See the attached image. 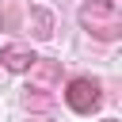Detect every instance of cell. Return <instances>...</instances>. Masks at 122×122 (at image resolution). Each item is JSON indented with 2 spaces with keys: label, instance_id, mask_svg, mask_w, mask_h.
<instances>
[{
  "label": "cell",
  "instance_id": "6da1fadb",
  "mask_svg": "<svg viewBox=\"0 0 122 122\" xmlns=\"http://www.w3.org/2000/svg\"><path fill=\"white\" fill-rule=\"evenodd\" d=\"M80 23H84V30L95 34L99 42H114V38L122 34V19H118L114 0H84Z\"/></svg>",
  "mask_w": 122,
  "mask_h": 122
},
{
  "label": "cell",
  "instance_id": "7a4b0ae2",
  "mask_svg": "<svg viewBox=\"0 0 122 122\" xmlns=\"http://www.w3.org/2000/svg\"><path fill=\"white\" fill-rule=\"evenodd\" d=\"M65 99H69V107L76 111V114H92L95 107H99V80H92V76H76V80H69V92H65Z\"/></svg>",
  "mask_w": 122,
  "mask_h": 122
},
{
  "label": "cell",
  "instance_id": "3957f363",
  "mask_svg": "<svg viewBox=\"0 0 122 122\" xmlns=\"http://www.w3.org/2000/svg\"><path fill=\"white\" fill-rule=\"evenodd\" d=\"M30 72V88H53L57 84V76H61V61H53V57H34V65L27 69Z\"/></svg>",
  "mask_w": 122,
  "mask_h": 122
},
{
  "label": "cell",
  "instance_id": "277c9868",
  "mask_svg": "<svg viewBox=\"0 0 122 122\" xmlns=\"http://www.w3.org/2000/svg\"><path fill=\"white\" fill-rule=\"evenodd\" d=\"M27 27H30V34L38 42H50L53 38V15L46 8H27Z\"/></svg>",
  "mask_w": 122,
  "mask_h": 122
},
{
  "label": "cell",
  "instance_id": "5b68a950",
  "mask_svg": "<svg viewBox=\"0 0 122 122\" xmlns=\"http://www.w3.org/2000/svg\"><path fill=\"white\" fill-rule=\"evenodd\" d=\"M23 19H27L23 0H0V30H19Z\"/></svg>",
  "mask_w": 122,
  "mask_h": 122
},
{
  "label": "cell",
  "instance_id": "8992f818",
  "mask_svg": "<svg viewBox=\"0 0 122 122\" xmlns=\"http://www.w3.org/2000/svg\"><path fill=\"white\" fill-rule=\"evenodd\" d=\"M0 61H4V69H11V72H27V69L34 65V53L23 50V46H4V50H0Z\"/></svg>",
  "mask_w": 122,
  "mask_h": 122
},
{
  "label": "cell",
  "instance_id": "52a82bcc",
  "mask_svg": "<svg viewBox=\"0 0 122 122\" xmlns=\"http://www.w3.org/2000/svg\"><path fill=\"white\" fill-rule=\"evenodd\" d=\"M23 103H27L30 111H50V103H53V95H50L46 88H27V95H23Z\"/></svg>",
  "mask_w": 122,
  "mask_h": 122
},
{
  "label": "cell",
  "instance_id": "ba28073f",
  "mask_svg": "<svg viewBox=\"0 0 122 122\" xmlns=\"http://www.w3.org/2000/svg\"><path fill=\"white\" fill-rule=\"evenodd\" d=\"M27 122H50V118H27Z\"/></svg>",
  "mask_w": 122,
  "mask_h": 122
},
{
  "label": "cell",
  "instance_id": "9c48e42d",
  "mask_svg": "<svg viewBox=\"0 0 122 122\" xmlns=\"http://www.w3.org/2000/svg\"><path fill=\"white\" fill-rule=\"evenodd\" d=\"M107 122H114V118H107Z\"/></svg>",
  "mask_w": 122,
  "mask_h": 122
}]
</instances>
